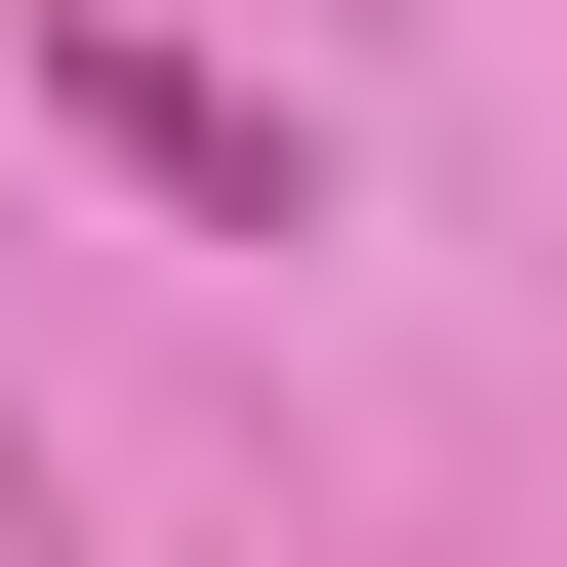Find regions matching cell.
<instances>
[{
	"instance_id": "cell-1",
	"label": "cell",
	"mask_w": 567,
	"mask_h": 567,
	"mask_svg": "<svg viewBox=\"0 0 567 567\" xmlns=\"http://www.w3.org/2000/svg\"><path fill=\"white\" fill-rule=\"evenodd\" d=\"M41 122H82L163 244H324V122H284L244 41H163V0H41Z\"/></svg>"
}]
</instances>
